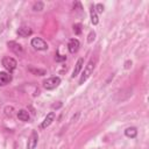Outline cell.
<instances>
[{
  "label": "cell",
  "mask_w": 149,
  "mask_h": 149,
  "mask_svg": "<svg viewBox=\"0 0 149 149\" xmlns=\"http://www.w3.org/2000/svg\"><path fill=\"white\" fill-rule=\"evenodd\" d=\"M61 84V78L59 77H50L45 80H43V87L45 90H54Z\"/></svg>",
  "instance_id": "cell-2"
},
{
  "label": "cell",
  "mask_w": 149,
  "mask_h": 149,
  "mask_svg": "<svg viewBox=\"0 0 149 149\" xmlns=\"http://www.w3.org/2000/svg\"><path fill=\"white\" fill-rule=\"evenodd\" d=\"M90 14H91V22H92L93 24H98V22H99V19H98L97 12H95V9H94V6H93V7H91Z\"/></svg>",
  "instance_id": "cell-15"
},
{
  "label": "cell",
  "mask_w": 149,
  "mask_h": 149,
  "mask_svg": "<svg viewBox=\"0 0 149 149\" xmlns=\"http://www.w3.org/2000/svg\"><path fill=\"white\" fill-rule=\"evenodd\" d=\"M94 9H95L97 13H102V12H104V6H102L101 3H97V5L94 6Z\"/></svg>",
  "instance_id": "cell-19"
},
{
  "label": "cell",
  "mask_w": 149,
  "mask_h": 149,
  "mask_svg": "<svg viewBox=\"0 0 149 149\" xmlns=\"http://www.w3.org/2000/svg\"><path fill=\"white\" fill-rule=\"evenodd\" d=\"M28 70H29L33 74H35V76H44V74H47V71H45L44 69H35V68L29 66Z\"/></svg>",
  "instance_id": "cell-14"
},
{
  "label": "cell",
  "mask_w": 149,
  "mask_h": 149,
  "mask_svg": "<svg viewBox=\"0 0 149 149\" xmlns=\"http://www.w3.org/2000/svg\"><path fill=\"white\" fill-rule=\"evenodd\" d=\"M55 59H56V62H64V61H66V56H64V55H59V54L57 52Z\"/></svg>",
  "instance_id": "cell-18"
},
{
  "label": "cell",
  "mask_w": 149,
  "mask_h": 149,
  "mask_svg": "<svg viewBox=\"0 0 149 149\" xmlns=\"http://www.w3.org/2000/svg\"><path fill=\"white\" fill-rule=\"evenodd\" d=\"M17 118L21 120V121H23V122H27V121H29V113H28V111H26V109H20L19 112H17Z\"/></svg>",
  "instance_id": "cell-12"
},
{
  "label": "cell",
  "mask_w": 149,
  "mask_h": 149,
  "mask_svg": "<svg viewBox=\"0 0 149 149\" xmlns=\"http://www.w3.org/2000/svg\"><path fill=\"white\" fill-rule=\"evenodd\" d=\"M79 47H80V43H79V41L77 38H71L69 41V43H68V49H69V51L71 54H76L78 51Z\"/></svg>",
  "instance_id": "cell-7"
},
{
  "label": "cell",
  "mask_w": 149,
  "mask_h": 149,
  "mask_svg": "<svg viewBox=\"0 0 149 149\" xmlns=\"http://www.w3.org/2000/svg\"><path fill=\"white\" fill-rule=\"evenodd\" d=\"M55 120V112H50L49 114H47V116L44 118V120L42 121V123H41V128L43 129V128H47V127H49L51 123H52V121Z\"/></svg>",
  "instance_id": "cell-9"
},
{
  "label": "cell",
  "mask_w": 149,
  "mask_h": 149,
  "mask_svg": "<svg viewBox=\"0 0 149 149\" xmlns=\"http://www.w3.org/2000/svg\"><path fill=\"white\" fill-rule=\"evenodd\" d=\"M130 66H132V62H130V61H127V62L125 63V68H126V69H129Z\"/></svg>",
  "instance_id": "cell-21"
},
{
  "label": "cell",
  "mask_w": 149,
  "mask_h": 149,
  "mask_svg": "<svg viewBox=\"0 0 149 149\" xmlns=\"http://www.w3.org/2000/svg\"><path fill=\"white\" fill-rule=\"evenodd\" d=\"M73 31H74L77 35H79V34L81 33V24H80V23L73 24Z\"/></svg>",
  "instance_id": "cell-17"
},
{
  "label": "cell",
  "mask_w": 149,
  "mask_h": 149,
  "mask_svg": "<svg viewBox=\"0 0 149 149\" xmlns=\"http://www.w3.org/2000/svg\"><path fill=\"white\" fill-rule=\"evenodd\" d=\"M37 141H38V134L36 130H33L27 142V149H35L37 146Z\"/></svg>",
  "instance_id": "cell-5"
},
{
  "label": "cell",
  "mask_w": 149,
  "mask_h": 149,
  "mask_svg": "<svg viewBox=\"0 0 149 149\" xmlns=\"http://www.w3.org/2000/svg\"><path fill=\"white\" fill-rule=\"evenodd\" d=\"M125 135H126L127 137L134 139V137H136V135H137V130H136L135 127H128V128L125 130Z\"/></svg>",
  "instance_id": "cell-13"
},
{
  "label": "cell",
  "mask_w": 149,
  "mask_h": 149,
  "mask_svg": "<svg viewBox=\"0 0 149 149\" xmlns=\"http://www.w3.org/2000/svg\"><path fill=\"white\" fill-rule=\"evenodd\" d=\"M16 65H17V63H16V61L13 58V57H3L2 58V66L10 73V72H13L15 69H16Z\"/></svg>",
  "instance_id": "cell-3"
},
{
  "label": "cell",
  "mask_w": 149,
  "mask_h": 149,
  "mask_svg": "<svg viewBox=\"0 0 149 149\" xmlns=\"http://www.w3.org/2000/svg\"><path fill=\"white\" fill-rule=\"evenodd\" d=\"M83 65H84V58H79L77 61L76 65H74V69H73V72H72V78H74L76 76H78V73L83 69Z\"/></svg>",
  "instance_id": "cell-11"
},
{
  "label": "cell",
  "mask_w": 149,
  "mask_h": 149,
  "mask_svg": "<svg viewBox=\"0 0 149 149\" xmlns=\"http://www.w3.org/2000/svg\"><path fill=\"white\" fill-rule=\"evenodd\" d=\"M31 29L29 28V27H26V26H22V27H20L17 30H16V34L20 36V37H28V36H30L31 35Z\"/></svg>",
  "instance_id": "cell-10"
},
{
  "label": "cell",
  "mask_w": 149,
  "mask_h": 149,
  "mask_svg": "<svg viewBox=\"0 0 149 149\" xmlns=\"http://www.w3.org/2000/svg\"><path fill=\"white\" fill-rule=\"evenodd\" d=\"M7 45H8V48H9L14 54H16V55H22V54H23V49H22L21 44L16 43V42H14V41H9V42H7Z\"/></svg>",
  "instance_id": "cell-6"
},
{
  "label": "cell",
  "mask_w": 149,
  "mask_h": 149,
  "mask_svg": "<svg viewBox=\"0 0 149 149\" xmlns=\"http://www.w3.org/2000/svg\"><path fill=\"white\" fill-rule=\"evenodd\" d=\"M94 37H95V33H94V31H91V33L88 34V38H87V42H88V43H91V42L94 40Z\"/></svg>",
  "instance_id": "cell-20"
},
{
  "label": "cell",
  "mask_w": 149,
  "mask_h": 149,
  "mask_svg": "<svg viewBox=\"0 0 149 149\" xmlns=\"http://www.w3.org/2000/svg\"><path fill=\"white\" fill-rule=\"evenodd\" d=\"M43 2H41V1H37V2H35L34 3V6H33V9L34 10H42L43 9Z\"/></svg>",
  "instance_id": "cell-16"
},
{
  "label": "cell",
  "mask_w": 149,
  "mask_h": 149,
  "mask_svg": "<svg viewBox=\"0 0 149 149\" xmlns=\"http://www.w3.org/2000/svg\"><path fill=\"white\" fill-rule=\"evenodd\" d=\"M12 81V74L9 72L0 71V86H5Z\"/></svg>",
  "instance_id": "cell-8"
},
{
  "label": "cell",
  "mask_w": 149,
  "mask_h": 149,
  "mask_svg": "<svg viewBox=\"0 0 149 149\" xmlns=\"http://www.w3.org/2000/svg\"><path fill=\"white\" fill-rule=\"evenodd\" d=\"M93 70H94V59H91L87 63V65L84 68V71H83L81 76H80V79H79V84L80 85L84 84V81H86V79L92 74Z\"/></svg>",
  "instance_id": "cell-1"
},
{
  "label": "cell",
  "mask_w": 149,
  "mask_h": 149,
  "mask_svg": "<svg viewBox=\"0 0 149 149\" xmlns=\"http://www.w3.org/2000/svg\"><path fill=\"white\" fill-rule=\"evenodd\" d=\"M31 47L36 50H47L48 49V44L41 38V37H34L30 42Z\"/></svg>",
  "instance_id": "cell-4"
}]
</instances>
